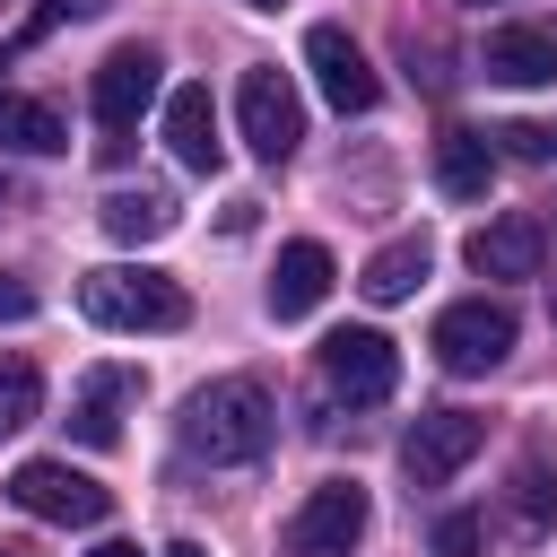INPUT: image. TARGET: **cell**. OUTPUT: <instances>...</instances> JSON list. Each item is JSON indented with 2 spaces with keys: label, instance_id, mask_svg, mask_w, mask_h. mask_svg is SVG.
Returning <instances> with one entry per match:
<instances>
[{
  "label": "cell",
  "instance_id": "19",
  "mask_svg": "<svg viewBox=\"0 0 557 557\" xmlns=\"http://www.w3.org/2000/svg\"><path fill=\"white\" fill-rule=\"evenodd\" d=\"M418 278H426V235H400V244H383V252L357 270V287H366L374 305H400Z\"/></svg>",
  "mask_w": 557,
  "mask_h": 557
},
{
  "label": "cell",
  "instance_id": "21",
  "mask_svg": "<svg viewBox=\"0 0 557 557\" xmlns=\"http://www.w3.org/2000/svg\"><path fill=\"white\" fill-rule=\"evenodd\" d=\"M548 513H557V479H548L540 461H522V479H513V522H522V531H540Z\"/></svg>",
  "mask_w": 557,
  "mask_h": 557
},
{
  "label": "cell",
  "instance_id": "6",
  "mask_svg": "<svg viewBox=\"0 0 557 557\" xmlns=\"http://www.w3.org/2000/svg\"><path fill=\"white\" fill-rule=\"evenodd\" d=\"M9 505L35 513V522H61V531H87V522L113 513V496L87 470H70V461H17L9 470Z\"/></svg>",
  "mask_w": 557,
  "mask_h": 557
},
{
  "label": "cell",
  "instance_id": "13",
  "mask_svg": "<svg viewBox=\"0 0 557 557\" xmlns=\"http://www.w3.org/2000/svg\"><path fill=\"white\" fill-rule=\"evenodd\" d=\"M165 148H174V157H183L191 174H218L226 139H218V104H209V87H200V78L165 96Z\"/></svg>",
  "mask_w": 557,
  "mask_h": 557
},
{
  "label": "cell",
  "instance_id": "22",
  "mask_svg": "<svg viewBox=\"0 0 557 557\" xmlns=\"http://www.w3.org/2000/svg\"><path fill=\"white\" fill-rule=\"evenodd\" d=\"M435 557H479V513H444L435 522Z\"/></svg>",
  "mask_w": 557,
  "mask_h": 557
},
{
  "label": "cell",
  "instance_id": "4",
  "mask_svg": "<svg viewBox=\"0 0 557 557\" xmlns=\"http://www.w3.org/2000/svg\"><path fill=\"white\" fill-rule=\"evenodd\" d=\"M426 348H435V366H453V374H496V366L513 357V305H496V296H461V305L435 313Z\"/></svg>",
  "mask_w": 557,
  "mask_h": 557
},
{
  "label": "cell",
  "instance_id": "3",
  "mask_svg": "<svg viewBox=\"0 0 557 557\" xmlns=\"http://www.w3.org/2000/svg\"><path fill=\"white\" fill-rule=\"evenodd\" d=\"M157 87H165V61H157L148 44H113V52L96 61L87 104H96V122H104V157H122V148H131V122L157 104Z\"/></svg>",
  "mask_w": 557,
  "mask_h": 557
},
{
  "label": "cell",
  "instance_id": "2",
  "mask_svg": "<svg viewBox=\"0 0 557 557\" xmlns=\"http://www.w3.org/2000/svg\"><path fill=\"white\" fill-rule=\"evenodd\" d=\"M78 313L96 331H183L191 296H183V278H165L148 261H104V270L78 278Z\"/></svg>",
  "mask_w": 557,
  "mask_h": 557
},
{
  "label": "cell",
  "instance_id": "25",
  "mask_svg": "<svg viewBox=\"0 0 557 557\" xmlns=\"http://www.w3.org/2000/svg\"><path fill=\"white\" fill-rule=\"evenodd\" d=\"M96 9H104V0H44V17H35V26H61V17H96Z\"/></svg>",
  "mask_w": 557,
  "mask_h": 557
},
{
  "label": "cell",
  "instance_id": "29",
  "mask_svg": "<svg viewBox=\"0 0 557 557\" xmlns=\"http://www.w3.org/2000/svg\"><path fill=\"white\" fill-rule=\"evenodd\" d=\"M244 9H278V0H244Z\"/></svg>",
  "mask_w": 557,
  "mask_h": 557
},
{
  "label": "cell",
  "instance_id": "5",
  "mask_svg": "<svg viewBox=\"0 0 557 557\" xmlns=\"http://www.w3.org/2000/svg\"><path fill=\"white\" fill-rule=\"evenodd\" d=\"M235 122H244V148L261 157V165H287L296 148H305V96L287 87V70H244V87H235Z\"/></svg>",
  "mask_w": 557,
  "mask_h": 557
},
{
  "label": "cell",
  "instance_id": "26",
  "mask_svg": "<svg viewBox=\"0 0 557 557\" xmlns=\"http://www.w3.org/2000/svg\"><path fill=\"white\" fill-rule=\"evenodd\" d=\"M87 557H139V548H131V540H96Z\"/></svg>",
  "mask_w": 557,
  "mask_h": 557
},
{
  "label": "cell",
  "instance_id": "11",
  "mask_svg": "<svg viewBox=\"0 0 557 557\" xmlns=\"http://www.w3.org/2000/svg\"><path fill=\"white\" fill-rule=\"evenodd\" d=\"M540 261H548V226L522 218V209L470 235V270H479V278H540Z\"/></svg>",
  "mask_w": 557,
  "mask_h": 557
},
{
  "label": "cell",
  "instance_id": "10",
  "mask_svg": "<svg viewBox=\"0 0 557 557\" xmlns=\"http://www.w3.org/2000/svg\"><path fill=\"white\" fill-rule=\"evenodd\" d=\"M305 70H313V87H322L339 113H374V96H383V78H374V61L357 52L348 26H313V35H305Z\"/></svg>",
  "mask_w": 557,
  "mask_h": 557
},
{
  "label": "cell",
  "instance_id": "24",
  "mask_svg": "<svg viewBox=\"0 0 557 557\" xmlns=\"http://www.w3.org/2000/svg\"><path fill=\"white\" fill-rule=\"evenodd\" d=\"M35 313V287L26 278H0V322H26Z\"/></svg>",
  "mask_w": 557,
  "mask_h": 557
},
{
  "label": "cell",
  "instance_id": "8",
  "mask_svg": "<svg viewBox=\"0 0 557 557\" xmlns=\"http://www.w3.org/2000/svg\"><path fill=\"white\" fill-rule=\"evenodd\" d=\"M366 487L357 479H331V487H313L296 513H287V557H348L357 540H366Z\"/></svg>",
  "mask_w": 557,
  "mask_h": 557
},
{
  "label": "cell",
  "instance_id": "18",
  "mask_svg": "<svg viewBox=\"0 0 557 557\" xmlns=\"http://www.w3.org/2000/svg\"><path fill=\"white\" fill-rule=\"evenodd\" d=\"M96 218H104V235H113V244H157V235L174 226V200H165L157 183H139V191H113Z\"/></svg>",
  "mask_w": 557,
  "mask_h": 557
},
{
  "label": "cell",
  "instance_id": "23",
  "mask_svg": "<svg viewBox=\"0 0 557 557\" xmlns=\"http://www.w3.org/2000/svg\"><path fill=\"white\" fill-rule=\"evenodd\" d=\"M496 139H505V157H531V165H540V157L557 148V131H540V122H505Z\"/></svg>",
  "mask_w": 557,
  "mask_h": 557
},
{
  "label": "cell",
  "instance_id": "15",
  "mask_svg": "<svg viewBox=\"0 0 557 557\" xmlns=\"http://www.w3.org/2000/svg\"><path fill=\"white\" fill-rule=\"evenodd\" d=\"M322 296H331V252L305 235V244H287V252H278V270H270V313H278V322H296V313H313Z\"/></svg>",
  "mask_w": 557,
  "mask_h": 557
},
{
  "label": "cell",
  "instance_id": "27",
  "mask_svg": "<svg viewBox=\"0 0 557 557\" xmlns=\"http://www.w3.org/2000/svg\"><path fill=\"white\" fill-rule=\"evenodd\" d=\"M157 557H209V548H200V540H165Z\"/></svg>",
  "mask_w": 557,
  "mask_h": 557
},
{
  "label": "cell",
  "instance_id": "17",
  "mask_svg": "<svg viewBox=\"0 0 557 557\" xmlns=\"http://www.w3.org/2000/svg\"><path fill=\"white\" fill-rule=\"evenodd\" d=\"M0 148H17V157H61V148H70V122H61L44 96H0Z\"/></svg>",
  "mask_w": 557,
  "mask_h": 557
},
{
  "label": "cell",
  "instance_id": "1",
  "mask_svg": "<svg viewBox=\"0 0 557 557\" xmlns=\"http://www.w3.org/2000/svg\"><path fill=\"white\" fill-rule=\"evenodd\" d=\"M270 435H278V409H270V392H261L252 374L200 383V392L183 400V444H191L200 461H261Z\"/></svg>",
  "mask_w": 557,
  "mask_h": 557
},
{
  "label": "cell",
  "instance_id": "30",
  "mask_svg": "<svg viewBox=\"0 0 557 557\" xmlns=\"http://www.w3.org/2000/svg\"><path fill=\"white\" fill-rule=\"evenodd\" d=\"M0 200H9V183H0Z\"/></svg>",
  "mask_w": 557,
  "mask_h": 557
},
{
  "label": "cell",
  "instance_id": "7",
  "mask_svg": "<svg viewBox=\"0 0 557 557\" xmlns=\"http://www.w3.org/2000/svg\"><path fill=\"white\" fill-rule=\"evenodd\" d=\"M322 383L348 400V409H374V400H392V383H400V348L383 339V331H331L322 339Z\"/></svg>",
  "mask_w": 557,
  "mask_h": 557
},
{
  "label": "cell",
  "instance_id": "9",
  "mask_svg": "<svg viewBox=\"0 0 557 557\" xmlns=\"http://www.w3.org/2000/svg\"><path fill=\"white\" fill-rule=\"evenodd\" d=\"M479 444H487V426H479L470 409H426V418L400 435V470H409L418 487H444V479H453Z\"/></svg>",
  "mask_w": 557,
  "mask_h": 557
},
{
  "label": "cell",
  "instance_id": "28",
  "mask_svg": "<svg viewBox=\"0 0 557 557\" xmlns=\"http://www.w3.org/2000/svg\"><path fill=\"white\" fill-rule=\"evenodd\" d=\"M0 557H35V548H17V540H0Z\"/></svg>",
  "mask_w": 557,
  "mask_h": 557
},
{
  "label": "cell",
  "instance_id": "16",
  "mask_svg": "<svg viewBox=\"0 0 557 557\" xmlns=\"http://www.w3.org/2000/svg\"><path fill=\"white\" fill-rule=\"evenodd\" d=\"M487 174H496V148H487V131H444L435 139V191L444 200H487Z\"/></svg>",
  "mask_w": 557,
  "mask_h": 557
},
{
  "label": "cell",
  "instance_id": "12",
  "mask_svg": "<svg viewBox=\"0 0 557 557\" xmlns=\"http://www.w3.org/2000/svg\"><path fill=\"white\" fill-rule=\"evenodd\" d=\"M479 70L496 87H548L557 78V26H496L487 52H479Z\"/></svg>",
  "mask_w": 557,
  "mask_h": 557
},
{
  "label": "cell",
  "instance_id": "20",
  "mask_svg": "<svg viewBox=\"0 0 557 557\" xmlns=\"http://www.w3.org/2000/svg\"><path fill=\"white\" fill-rule=\"evenodd\" d=\"M35 409H44V374L26 357H0V435H17Z\"/></svg>",
  "mask_w": 557,
  "mask_h": 557
},
{
  "label": "cell",
  "instance_id": "14",
  "mask_svg": "<svg viewBox=\"0 0 557 557\" xmlns=\"http://www.w3.org/2000/svg\"><path fill=\"white\" fill-rule=\"evenodd\" d=\"M131 392H139V374H131V366H96V374L78 383V400H70V435H78V444H96V453H104V444H122V400H131Z\"/></svg>",
  "mask_w": 557,
  "mask_h": 557
}]
</instances>
